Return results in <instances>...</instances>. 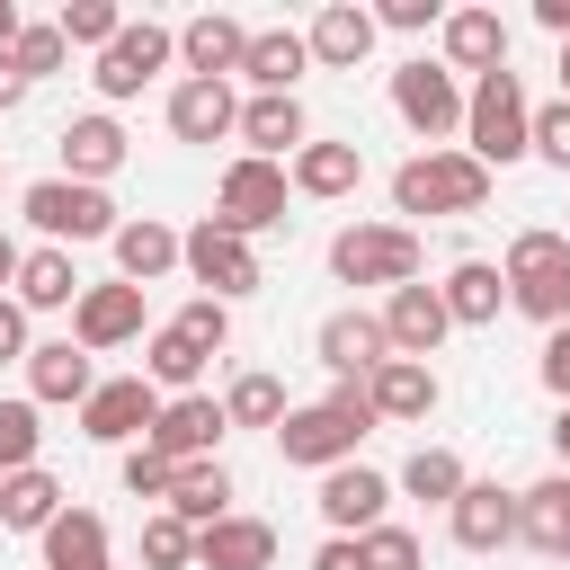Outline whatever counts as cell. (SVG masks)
Masks as SVG:
<instances>
[{
  "label": "cell",
  "instance_id": "18",
  "mask_svg": "<svg viewBox=\"0 0 570 570\" xmlns=\"http://www.w3.org/2000/svg\"><path fill=\"white\" fill-rule=\"evenodd\" d=\"M445 330H454V321H445V294H436V285H392V294H383V338H392V356H419V365H428V356L445 347Z\"/></svg>",
  "mask_w": 570,
  "mask_h": 570
},
{
  "label": "cell",
  "instance_id": "8",
  "mask_svg": "<svg viewBox=\"0 0 570 570\" xmlns=\"http://www.w3.org/2000/svg\"><path fill=\"white\" fill-rule=\"evenodd\" d=\"M285 196H294L285 160H249V151H240V160L223 169V187H214V223L240 232V240H258V232L285 223Z\"/></svg>",
  "mask_w": 570,
  "mask_h": 570
},
{
  "label": "cell",
  "instance_id": "24",
  "mask_svg": "<svg viewBox=\"0 0 570 570\" xmlns=\"http://www.w3.org/2000/svg\"><path fill=\"white\" fill-rule=\"evenodd\" d=\"M365 401H374V419H383V428H419V419L436 410V365L392 356V365H374V374H365Z\"/></svg>",
  "mask_w": 570,
  "mask_h": 570
},
{
  "label": "cell",
  "instance_id": "41",
  "mask_svg": "<svg viewBox=\"0 0 570 570\" xmlns=\"http://www.w3.org/2000/svg\"><path fill=\"white\" fill-rule=\"evenodd\" d=\"M36 445H45L36 401H0V481H9V472H36Z\"/></svg>",
  "mask_w": 570,
  "mask_h": 570
},
{
  "label": "cell",
  "instance_id": "7",
  "mask_svg": "<svg viewBox=\"0 0 570 570\" xmlns=\"http://www.w3.org/2000/svg\"><path fill=\"white\" fill-rule=\"evenodd\" d=\"M392 116H401L428 151H445V134H463V80H454L445 62H428V53H410V62L392 71Z\"/></svg>",
  "mask_w": 570,
  "mask_h": 570
},
{
  "label": "cell",
  "instance_id": "17",
  "mask_svg": "<svg viewBox=\"0 0 570 570\" xmlns=\"http://www.w3.org/2000/svg\"><path fill=\"white\" fill-rule=\"evenodd\" d=\"M178 62H187V80H240V62H249V27H240L232 9H205V18L178 27Z\"/></svg>",
  "mask_w": 570,
  "mask_h": 570
},
{
  "label": "cell",
  "instance_id": "36",
  "mask_svg": "<svg viewBox=\"0 0 570 570\" xmlns=\"http://www.w3.org/2000/svg\"><path fill=\"white\" fill-rule=\"evenodd\" d=\"M196 374H205V347H196L187 330H151V338H142V383H151L160 401L196 392Z\"/></svg>",
  "mask_w": 570,
  "mask_h": 570
},
{
  "label": "cell",
  "instance_id": "2",
  "mask_svg": "<svg viewBox=\"0 0 570 570\" xmlns=\"http://www.w3.org/2000/svg\"><path fill=\"white\" fill-rule=\"evenodd\" d=\"M499 276H508V303H517L525 321H543V330H561V321H570V232L525 223V232L508 240Z\"/></svg>",
  "mask_w": 570,
  "mask_h": 570
},
{
  "label": "cell",
  "instance_id": "35",
  "mask_svg": "<svg viewBox=\"0 0 570 570\" xmlns=\"http://www.w3.org/2000/svg\"><path fill=\"white\" fill-rule=\"evenodd\" d=\"M80 294H89V285H80L71 249H53V240H45V249H27V267H18V303H27V312H71Z\"/></svg>",
  "mask_w": 570,
  "mask_h": 570
},
{
  "label": "cell",
  "instance_id": "11",
  "mask_svg": "<svg viewBox=\"0 0 570 570\" xmlns=\"http://www.w3.org/2000/svg\"><path fill=\"white\" fill-rule=\"evenodd\" d=\"M151 419H160V392H151L142 374H107V383L80 401V436H89V445H142Z\"/></svg>",
  "mask_w": 570,
  "mask_h": 570
},
{
  "label": "cell",
  "instance_id": "51",
  "mask_svg": "<svg viewBox=\"0 0 570 570\" xmlns=\"http://www.w3.org/2000/svg\"><path fill=\"white\" fill-rule=\"evenodd\" d=\"M27 89H36V80L18 71V53H0V116H18V107H27Z\"/></svg>",
  "mask_w": 570,
  "mask_h": 570
},
{
  "label": "cell",
  "instance_id": "46",
  "mask_svg": "<svg viewBox=\"0 0 570 570\" xmlns=\"http://www.w3.org/2000/svg\"><path fill=\"white\" fill-rule=\"evenodd\" d=\"M534 160H552V169H570V98H552V107H534Z\"/></svg>",
  "mask_w": 570,
  "mask_h": 570
},
{
  "label": "cell",
  "instance_id": "14",
  "mask_svg": "<svg viewBox=\"0 0 570 570\" xmlns=\"http://www.w3.org/2000/svg\"><path fill=\"white\" fill-rule=\"evenodd\" d=\"M517 525H525V508H517V490H499V481H463V499L445 508V534H454L463 552H508Z\"/></svg>",
  "mask_w": 570,
  "mask_h": 570
},
{
  "label": "cell",
  "instance_id": "32",
  "mask_svg": "<svg viewBox=\"0 0 570 570\" xmlns=\"http://www.w3.org/2000/svg\"><path fill=\"white\" fill-rule=\"evenodd\" d=\"M517 508H525L517 543H534L543 561H570V472H543L534 490H517Z\"/></svg>",
  "mask_w": 570,
  "mask_h": 570
},
{
  "label": "cell",
  "instance_id": "23",
  "mask_svg": "<svg viewBox=\"0 0 570 570\" xmlns=\"http://www.w3.org/2000/svg\"><path fill=\"white\" fill-rule=\"evenodd\" d=\"M98 392V365H89V347L80 338H36V356H27V401L45 410V401H89Z\"/></svg>",
  "mask_w": 570,
  "mask_h": 570
},
{
  "label": "cell",
  "instance_id": "12",
  "mask_svg": "<svg viewBox=\"0 0 570 570\" xmlns=\"http://www.w3.org/2000/svg\"><path fill=\"white\" fill-rule=\"evenodd\" d=\"M312 347H321V365H330L338 383H365L374 365H392V338H383V312H365V303H347V312H330V321L312 330Z\"/></svg>",
  "mask_w": 570,
  "mask_h": 570
},
{
  "label": "cell",
  "instance_id": "53",
  "mask_svg": "<svg viewBox=\"0 0 570 570\" xmlns=\"http://www.w3.org/2000/svg\"><path fill=\"white\" fill-rule=\"evenodd\" d=\"M18 36H27V18H18V0H0V53H18Z\"/></svg>",
  "mask_w": 570,
  "mask_h": 570
},
{
  "label": "cell",
  "instance_id": "33",
  "mask_svg": "<svg viewBox=\"0 0 570 570\" xmlns=\"http://www.w3.org/2000/svg\"><path fill=\"white\" fill-rule=\"evenodd\" d=\"M36 543H45V570H116V561H107V517H98V508H62Z\"/></svg>",
  "mask_w": 570,
  "mask_h": 570
},
{
  "label": "cell",
  "instance_id": "31",
  "mask_svg": "<svg viewBox=\"0 0 570 570\" xmlns=\"http://www.w3.org/2000/svg\"><path fill=\"white\" fill-rule=\"evenodd\" d=\"M169 517L178 525H223L232 517V463L223 454H205V463H178V481H169Z\"/></svg>",
  "mask_w": 570,
  "mask_h": 570
},
{
  "label": "cell",
  "instance_id": "30",
  "mask_svg": "<svg viewBox=\"0 0 570 570\" xmlns=\"http://www.w3.org/2000/svg\"><path fill=\"white\" fill-rule=\"evenodd\" d=\"M276 561V525L267 517H223V525H205L196 534V570H267Z\"/></svg>",
  "mask_w": 570,
  "mask_h": 570
},
{
  "label": "cell",
  "instance_id": "49",
  "mask_svg": "<svg viewBox=\"0 0 570 570\" xmlns=\"http://www.w3.org/2000/svg\"><path fill=\"white\" fill-rule=\"evenodd\" d=\"M27 356H36V338H27V303L0 294V365H27Z\"/></svg>",
  "mask_w": 570,
  "mask_h": 570
},
{
  "label": "cell",
  "instance_id": "25",
  "mask_svg": "<svg viewBox=\"0 0 570 570\" xmlns=\"http://www.w3.org/2000/svg\"><path fill=\"white\" fill-rule=\"evenodd\" d=\"M169 134H178V142H223V134H240L232 80H178V89H169Z\"/></svg>",
  "mask_w": 570,
  "mask_h": 570
},
{
  "label": "cell",
  "instance_id": "26",
  "mask_svg": "<svg viewBox=\"0 0 570 570\" xmlns=\"http://www.w3.org/2000/svg\"><path fill=\"white\" fill-rule=\"evenodd\" d=\"M303 36H312V62H321V71H356V62L374 53V36H383V27H374V9H356V0H330V9H321Z\"/></svg>",
  "mask_w": 570,
  "mask_h": 570
},
{
  "label": "cell",
  "instance_id": "16",
  "mask_svg": "<svg viewBox=\"0 0 570 570\" xmlns=\"http://www.w3.org/2000/svg\"><path fill=\"white\" fill-rule=\"evenodd\" d=\"M383 499H392V481L374 472V463H338V472H321V525L330 534H374L383 525Z\"/></svg>",
  "mask_w": 570,
  "mask_h": 570
},
{
  "label": "cell",
  "instance_id": "40",
  "mask_svg": "<svg viewBox=\"0 0 570 570\" xmlns=\"http://www.w3.org/2000/svg\"><path fill=\"white\" fill-rule=\"evenodd\" d=\"M142 570H196V525H178L169 508L142 517Z\"/></svg>",
  "mask_w": 570,
  "mask_h": 570
},
{
  "label": "cell",
  "instance_id": "34",
  "mask_svg": "<svg viewBox=\"0 0 570 570\" xmlns=\"http://www.w3.org/2000/svg\"><path fill=\"white\" fill-rule=\"evenodd\" d=\"M62 508H71V490H62V481H53L45 463H36V472H9V481H0V525H9V534H45V525H53Z\"/></svg>",
  "mask_w": 570,
  "mask_h": 570
},
{
  "label": "cell",
  "instance_id": "5",
  "mask_svg": "<svg viewBox=\"0 0 570 570\" xmlns=\"http://www.w3.org/2000/svg\"><path fill=\"white\" fill-rule=\"evenodd\" d=\"M330 276L338 285H419V232L410 223H347L330 240Z\"/></svg>",
  "mask_w": 570,
  "mask_h": 570
},
{
  "label": "cell",
  "instance_id": "47",
  "mask_svg": "<svg viewBox=\"0 0 570 570\" xmlns=\"http://www.w3.org/2000/svg\"><path fill=\"white\" fill-rule=\"evenodd\" d=\"M374 27H392V36H428V27H445V9H436V0H383Z\"/></svg>",
  "mask_w": 570,
  "mask_h": 570
},
{
  "label": "cell",
  "instance_id": "22",
  "mask_svg": "<svg viewBox=\"0 0 570 570\" xmlns=\"http://www.w3.org/2000/svg\"><path fill=\"white\" fill-rule=\"evenodd\" d=\"M445 71H472V80H490V71H508V18L499 9H445Z\"/></svg>",
  "mask_w": 570,
  "mask_h": 570
},
{
  "label": "cell",
  "instance_id": "15",
  "mask_svg": "<svg viewBox=\"0 0 570 570\" xmlns=\"http://www.w3.org/2000/svg\"><path fill=\"white\" fill-rule=\"evenodd\" d=\"M71 338L89 347V356H107V347H134L142 338V285H89L80 303H71Z\"/></svg>",
  "mask_w": 570,
  "mask_h": 570
},
{
  "label": "cell",
  "instance_id": "54",
  "mask_svg": "<svg viewBox=\"0 0 570 570\" xmlns=\"http://www.w3.org/2000/svg\"><path fill=\"white\" fill-rule=\"evenodd\" d=\"M18 267H27V249H18L9 232H0V285H9V294H18Z\"/></svg>",
  "mask_w": 570,
  "mask_h": 570
},
{
  "label": "cell",
  "instance_id": "28",
  "mask_svg": "<svg viewBox=\"0 0 570 570\" xmlns=\"http://www.w3.org/2000/svg\"><path fill=\"white\" fill-rule=\"evenodd\" d=\"M285 178H294V196L338 205V196H356V187H365V151H356V142H303Z\"/></svg>",
  "mask_w": 570,
  "mask_h": 570
},
{
  "label": "cell",
  "instance_id": "43",
  "mask_svg": "<svg viewBox=\"0 0 570 570\" xmlns=\"http://www.w3.org/2000/svg\"><path fill=\"white\" fill-rule=\"evenodd\" d=\"M356 543H365V570H419V561H428V543H419L410 525H392V517H383L374 534H356Z\"/></svg>",
  "mask_w": 570,
  "mask_h": 570
},
{
  "label": "cell",
  "instance_id": "55",
  "mask_svg": "<svg viewBox=\"0 0 570 570\" xmlns=\"http://www.w3.org/2000/svg\"><path fill=\"white\" fill-rule=\"evenodd\" d=\"M552 454H561V472H570V401H561V419H552Z\"/></svg>",
  "mask_w": 570,
  "mask_h": 570
},
{
  "label": "cell",
  "instance_id": "48",
  "mask_svg": "<svg viewBox=\"0 0 570 570\" xmlns=\"http://www.w3.org/2000/svg\"><path fill=\"white\" fill-rule=\"evenodd\" d=\"M534 374H543V392H552V401H570V321H561V330H543Z\"/></svg>",
  "mask_w": 570,
  "mask_h": 570
},
{
  "label": "cell",
  "instance_id": "6",
  "mask_svg": "<svg viewBox=\"0 0 570 570\" xmlns=\"http://www.w3.org/2000/svg\"><path fill=\"white\" fill-rule=\"evenodd\" d=\"M27 223H36L53 249H71V240H116V232H125L116 196H107V187H80V178H36V187H27Z\"/></svg>",
  "mask_w": 570,
  "mask_h": 570
},
{
  "label": "cell",
  "instance_id": "1",
  "mask_svg": "<svg viewBox=\"0 0 570 570\" xmlns=\"http://www.w3.org/2000/svg\"><path fill=\"white\" fill-rule=\"evenodd\" d=\"M374 428H383V419H374L365 383H330L321 401L285 410V428H276V454H285V463H303V472H338V463H356V445H365Z\"/></svg>",
  "mask_w": 570,
  "mask_h": 570
},
{
  "label": "cell",
  "instance_id": "13",
  "mask_svg": "<svg viewBox=\"0 0 570 570\" xmlns=\"http://www.w3.org/2000/svg\"><path fill=\"white\" fill-rule=\"evenodd\" d=\"M223 428H232V419H223V401H214V392H178V401H160V419H151V436H142V445H151V454H169V463H205V454L223 445Z\"/></svg>",
  "mask_w": 570,
  "mask_h": 570
},
{
  "label": "cell",
  "instance_id": "52",
  "mask_svg": "<svg viewBox=\"0 0 570 570\" xmlns=\"http://www.w3.org/2000/svg\"><path fill=\"white\" fill-rule=\"evenodd\" d=\"M534 27H543V36H561V45H570V0H534Z\"/></svg>",
  "mask_w": 570,
  "mask_h": 570
},
{
  "label": "cell",
  "instance_id": "20",
  "mask_svg": "<svg viewBox=\"0 0 570 570\" xmlns=\"http://www.w3.org/2000/svg\"><path fill=\"white\" fill-rule=\"evenodd\" d=\"M53 142H62V178H80V187H107V178L125 169V151H134L125 125H116L107 107H98V116H71Z\"/></svg>",
  "mask_w": 570,
  "mask_h": 570
},
{
  "label": "cell",
  "instance_id": "45",
  "mask_svg": "<svg viewBox=\"0 0 570 570\" xmlns=\"http://www.w3.org/2000/svg\"><path fill=\"white\" fill-rule=\"evenodd\" d=\"M169 481H178V463H169V454L125 445V490H134V499H160V508H169Z\"/></svg>",
  "mask_w": 570,
  "mask_h": 570
},
{
  "label": "cell",
  "instance_id": "21",
  "mask_svg": "<svg viewBox=\"0 0 570 570\" xmlns=\"http://www.w3.org/2000/svg\"><path fill=\"white\" fill-rule=\"evenodd\" d=\"M107 249H116V276L125 285H160L169 267H187V232H169L160 214H125V232Z\"/></svg>",
  "mask_w": 570,
  "mask_h": 570
},
{
  "label": "cell",
  "instance_id": "50",
  "mask_svg": "<svg viewBox=\"0 0 570 570\" xmlns=\"http://www.w3.org/2000/svg\"><path fill=\"white\" fill-rule=\"evenodd\" d=\"M312 570H365V543H356V534H330V543L312 552Z\"/></svg>",
  "mask_w": 570,
  "mask_h": 570
},
{
  "label": "cell",
  "instance_id": "10",
  "mask_svg": "<svg viewBox=\"0 0 570 570\" xmlns=\"http://www.w3.org/2000/svg\"><path fill=\"white\" fill-rule=\"evenodd\" d=\"M187 276H196L214 303H240V294H258V285H267V276H258V249H249L240 232H223L214 214L187 232Z\"/></svg>",
  "mask_w": 570,
  "mask_h": 570
},
{
  "label": "cell",
  "instance_id": "3",
  "mask_svg": "<svg viewBox=\"0 0 570 570\" xmlns=\"http://www.w3.org/2000/svg\"><path fill=\"white\" fill-rule=\"evenodd\" d=\"M463 151L481 169H508V160L534 151V107H525V80L517 71H490V80L463 89Z\"/></svg>",
  "mask_w": 570,
  "mask_h": 570
},
{
  "label": "cell",
  "instance_id": "44",
  "mask_svg": "<svg viewBox=\"0 0 570 570\" xmlns=\"http://www.w3.org/2000/svg\"><path fill=\"white\" fill-rule=\"evenodd\" d=\"M169 330H187V338H196V347L214 356V347L232 338V303H214V294H196V303H178V321H169Z\"/></svg>",
  "mask_w": 570,
  "mask_h": 570
},
{
  "label": "cell",
  "instance_id": "39",
  "mask_svg": "<svg viewBox=\"0 0 570 570\" xmlns=\"http://www.w3.org/2000/svg\"><path fill=\"white\" fill-rule=\"evenodd\" d=\"M53 27H62V45L107 53V45L125 36V9H116V0H62V18H53Z\"/></svg>",
  "mask_w": 570,
  "mask_h": 570
},
{
  "label": "cell",
  "instance_id": "9",
  "mask_svg": "<svg viewBox=\"0 0 570 570\" xmlns=\"http://www.w3.org/2000/svg\"><path fill=\"white\" fill-rule=\"evenodd\" d=\"M169 53H178V27H160V18H125V36L98 53V98H142V80L151 71H169Z\"/></svg>",
  "mask_w": 570,
  "mask_h": 570
},
{
  "label": "cell",
  "instance_id": "27",
  "mask_svg": "<svg viewBox=\"0 0 570 570\" xmlns=\"http://www.w3.org/2000/svg\"><path fill=\"white\" fill-rule=\"evenodd\" d=\"M240 142H249V160H294L312 142L303 98H240Z\"/></svg>",
  "mask_w": 570,
  "mask_h": 570
},
{
  "label": "cell",
  "instance_id": "37",
  "mask_svg": "<svg viewBox=\"0 0 570 570\" xmlns=\"http://www.w3.org/2000/svg\"><path fill=\"white\" fill-rule=\"evenodd\" d=\"M285 383L267 374V365H249V374H232V392H223V419L232 428H285Z\"/></svg>",
  "mask_w": 570,
  "mask_h": 570
},
{
  "label": "cell",
  "instance_id": "29",
  "mask_svg": "<svg viewBox=\"0 0 570 570\" xmlns=\"http://www.w3.org/2000/svg\"><path fill=\"white\" fill-rule=\"evenodd\" d=\"M436 294H445V321H454V330H490V321L508 312V276H499L490 258H454Z\"/></svg>",
  "mask_w": 570,
  "mask_h": 570
},
{
  "label": "cell",
  "instance_id": "38",
  "mask_svg": "<svg viewBox=\"0 0 570 570\" xmlns=\"http://www.w3.org/2000/svg\"><path fill=\"white\" fill-rule=\"evenodd\" d=\"M463 481H472V472H463V454H454V445H419V454L401 463V490H410V499H428V508H454V499H463Z\"/></svg>",
  "mask_w": 570,
  "mask_h": 570
},
{
  "label": "cell",
  "instance_id": "42",
  "mask_svg": "<svg viewBox=\"0 0 570 570\" xmlns=\"http://www.w3.org/2000/svg\"><path fill=\"white\" fill-rule=\"evenodd\" d=\"M62 62H71L62 27H53V18H27V36H18V71H27V80H53Z\"/></svg>",
  "mask_w": 570,
  "mask_h": 570
},
{
  "label": "cell",
  "instance_id": "56",
  "mask_svg": "<svg viewBox=\"0 0 570 570\" xmlns=\"http://www.w3.org/2000/svg\"><path fill=\"white\" fill-rule=\"evenodd\" d=\"M561 98H570V45H561Z\"/></svg>",
  "mask_w": 570,
  "mask_h": 570
},
{
  "label": "cell",
  "instance_id": "4",
  "mask_svg": "<svg viewBox=\"0 0 570 570\" xmlns=\"http://www.w3.org/2000/svg\"><path fill=\"white\" fill-rule=\"evenodd\" d=\"M481 205H490V169L463 142L419 151V160L392 169V214H481Z\"/></svg>",
  "mask_w": 570,
  "mask_h": 570
},
{
  "label": "cell",
  "instance_id": "19",
  "mask_svg": "<svg viewBox=\"0 0 570 570\" xmlns=\"http://www.w3.org/2000/svg\"><path fill=\"white\" fill-rule=\"evenodd\" d=\"M303 71H312V36L303 27H249V62H240L249 98H294Z\"/></svg>",
  "mask_w": 570,
  "mask_h": 570
}]
</instances>
